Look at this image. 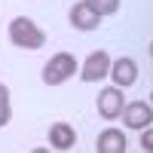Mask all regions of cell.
<instances>
[{
  "instance_id": "cell-1",
  "label": "cell",
  "mask_w": 153,
  "mask_h": 153,
  "mask_svg": "<svg viewBox=\"0 0 153 153\" xmlns=\"http://www.w3.org/2000/svg\"><path fill=\"white\" fill-rule=\"evenodd\" d=\"M9 40L19 49H40V46H46V34L28 16H19V19L9 22Z\"/></svg>"
},
{
  "instance_id": "cell-2",
  "label": "cell",
  "mask_w": 153,
  "mask_h": 153,
  "mask_svg": "<svg viewBox=\"0 0 153 153\" xmlns=\"http://www.w3.org/2000/svg\"><path fill=\"white\" fill-rule=\"evenodd\" d=\"M80 71V65H76V58L71 52H55L52 58L43 65V83L46 86H61V83H68L71 76Z\"/></svg>"
},
{
  "instance_id": "cell-3",
  "label": "cell",
  "mask_w": 153,
  "mask_h": 153,
  "mask_svg": "<svg viewBox=\"0 0 153 153\" xmlns=\"http://www.w3.org/2000/svg\"><path fill=\"white\" fill-rule=\"evenodd\" d=\"M120 117L126 123V129L141 132V129H147V126H153V104H147V101H132V104L123 107Z\"/></svg>"
},
{
  "instance_id": "cell-4",
  "label": "cell",
  "mask_w": 153,
  "mask_h": 153,
  "mask_svg": "<svg viewBox=\"0 0 153 153\" xmlns=\"http://www.w3.org/2000/svg\"><path fill=\"white\" fill-rule=\"evenodd\" d=\"M107 74H110V55L104 52V49H98V52H92V55L83 61L80 80L83 83H98V80H104Z\"/></svg>"
},
{
  "instance_id": "cell-5",
  "label": "cell",
  "mask_w": 153,
  "mask_h": 153,
  "mask_svg": "<svg viewBox=\"0 0 153 153\" xmlns=\"http://www.w3.org/2000/svg\"><path fill=\"white\" fill-rule=\"evenodd\" d=\"M126 107V98H123V89L120 86H107L98 92V113L104 120H117Z\"/></svg>"
},
{
  "instance_id": "cell-6",
  "label": "cell",
  "mask_w": 153,
  "mask_h": 153,
  "mask_svg": "<svg viewBox=\"0 0 153 153\" xmlns=\"http://www.w3.org/2000/svg\"><path fill=\"white\" fill-rule=\"evenodd\" d=\"M110 76H113V86L129 89V86L138 80V65H135V58L120 55L117 61H110Z\"/></svg>"
},
{
  "instance_id": "cell-7",
  "label": "cell",
  "mask_w": 153,
  "mask_h": 153,
  "mask_svg": "<svg viewBox=\"0 0 153 153\" xmlns=\"http://www.w3.org/2000/svg\"><path fill=\"white\" fill-rule=\"evenodd\" d=\"M71 25L76 31H95L98 25H101V16L95 9H89L86 0H80V3H74L71 6Z\"/></svg>"
},
{
  "instance_id": "cell-8",
  "label": "cell",
  "mask_w": 153,
  "mask_h": 153,
  "mask_svg": "<svg viewBox=\"0 0 153 153\" xmlns=\"http://www.w3.org/2000/svg\"><path fill=\"white\" fill-rule=\"evenodd\" d=\"M49 144H52L55 150H71V147L76 144L74 126H68V123H52V126H49Z\"/></svg>"
},
{
  "instance_id": "cell-9",
  "label": "cell",
  "mask_w": 153,
  "mask_h": 153,
  "mask_svg": "<svg viewBox=\"0 0 153 153\" xmlns=\"http://www.w3.org/2000/svg\"><path fill=\"white\" fill-rule=\"evenodd\" d=\"M98 153H126V135L120 129H104L95 141Z\"/></svg>"
},
{
  "instance_id": "cell-10",
  "label": "cell",
  "mask_w": 153,
  "mask_h": 153,
  "mask_svg": "<svg viewBox=\"0 0 153 153\" xmlns=\"http://www.w3.org/2000/svg\"><path fill=\"white\" fill-rule=\"evenodd\" d=\"M86 3H89V9H95L101 19H104V16H113V12L120 9V0H86Z\"/></svg>"
},
{
  "instance_id": "cell-11",
  "label": "cell",
  "mask_w": 153,
  "mask_h": 153,
  "mask_svg": "<svg viewBox=\"0 0 153 153\" xmlns=\"http://www.w3.org/2000/svg\"><path fill=\"white\" fill-rule=\"evenodd\" d=\"M12 120V107H9V89L0 83V129Z\"/></svg>"
},
{
  "instance_id": "cell-12",
  "label": "cell",
  "mask_w": 153,
  "mask_h": 153,
  "mask_svg": "<svg viewBox=\"0 0 153 153\" xmlns=\"http://www.w3.org/2000/svg\"><path fill=\"white\" fill-rule=\"evenodd\" d=\"M141 150L144 153H153V126L141 129Z\"/></svg>"
},
{
  "instance_id": "cell-13",
  "label": "cell",
  "mask_w": 153,
  "mask_h": 153,
  "mask_svg": "<svg viewBox=\"0 0 153 153\" xmlns=\"http://www.w3.org/2000/svg\"><path fill=\"white\" fill-rule=\"evenodd\" d=\"M150 58H153V40H150Z\"/></svg>"
},
{
  "instance_id": "cell-14",
  "label": "cell",
  "mask_w": 153,
  "mask_h": 153,
  "mask_svg": "<svg viewBox=\"0 0 153 153\" xmlns=\"http://www.w3.org/2000/svg\"><path fill=\"white\" fill-rule=\"evenodd\" d=\"M150 104H153V92H150Z\"/></svg>"
}]
</instances>
